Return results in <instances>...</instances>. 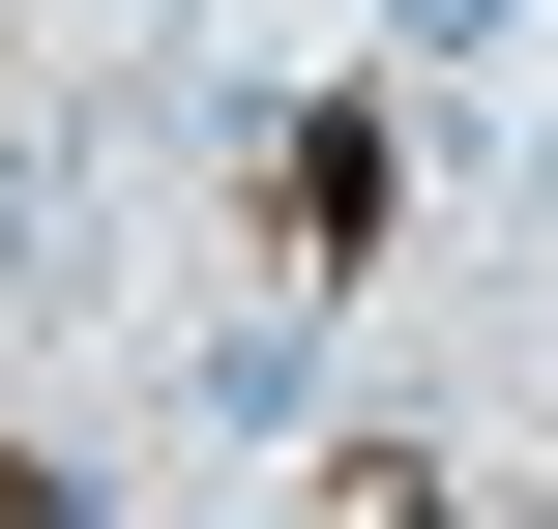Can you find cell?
Listing matches in <instances>:
<instances>
[{
  "label": "cell",
  "mask_w": 558,
  "mask_h": 529,
  "mask_svg": "<svg viewBox=\"0 0 558 529\" xmlns=\"http://www.w3.org/2000/svg\"><path fill=\"white\" fill-rule=\"evenodd\" d=\"M177 412H206L235 471H265V442H324V324H206V353H177Z\"/></svg>",
  "instance_id": "cell-1"
},
{
  "label": "cell",
  "mask_w": 558,
  "mask_h": 529,
  "mask_svg": "<svg viewBox=\"0 0 558 529\" xmlns=\"http://www.w3.org/2000/svg\"><path fill=\"white\" fill-rule=\"evenodd\" d=\"M383 59H412V88H441V118H471V88H500V59H530V0H383Z\"/></svg>",
  "instance_id": "cell-2"
}]
</instances>
